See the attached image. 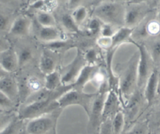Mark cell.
<instances>
[{"instance_id": "cell-39", "label": "cell", "mask_w": 160, "mask_h": 134, "mask_svg": "<svg viewBox=\"0 0 160 134\" xmlns=\"http://www.w3.org/2000/svg\"><path fill=\"white\" fill-rule=\"evenodd\" d=\"M11 48L10 43L4 38L0 36V53Z\"/></svg>"}, {"instance_id": "cell-36", "label": "cell", "mask_w": 160, "mask_h": 134, "mask_svg": "<svg viewBox=\"0 0 160 134\" xmlns=\"http://www.w3.org/2000/svg\"><path fill=\"white\" fill-rule=\"evenodd\" d=\"M114 28V27L111 25L102 23L99 31L101 36L104 37H111L116 31Z\"/></svg>"}, {"instance_id": "cell-21", "label": "cell", "mask_w": 160, "mask_h": 134, "mask_svg": "<svg viewBox=\"0 0 160 134\" xmlns=\"http://www.w3.org/2000/svg\"><path fill=\"white\" fill-rule=\"evenodd\" d=\"M73 46L74 44L71 41L66 39L57 40L55 41L45 43L44 44V47L46 49L56 53H59L62 51L69 49Z\"/></svg>"}, {"instance_id": "cell-30", "label": "cell", "mask_w": 160, "mask_h": 134, "mask_svg": "<svg viewBox=\"0 0 160 134\" xmlns=\"http://www.w3.org/2000/svg\"><path fill=\"white\" fill-rule=\"evenodd\" d=\"M146 33L150 36H156L160 33V24L157 19H152L148 22L145 26Z\"/></svg>"}, {"instance_id": "cell-4", "label": "cell", "mask_w": 160, "mask_h": 134, "mask_svg": "<svg viewBox=\"0 0 160 134\" xmlns=\"http://www.w3.org/2000/svg\"><path fill=\"white\" fill-rule=\"evenodd\" d=\"M137 63L133 58L128 64L118 80V88L121 95L128 100L136 91L137 85Z\"/></svg>"}, {"instance_id": "cell-25", "label": "cell", "mask_w": 160, "mask_h": 134, "mask_svg": "<svg viewBox=\"0 0 160 134\" xmlns=\"http://www.w3.org/2000/svg\"><path fill=\"white\" fill-rule=\"evenodd\" d=\"M57 5L58 2L54 1H37L33 2L31 6L39 11L51 13L57 7Z\"/></svg>"}, {"instance_id": "cell-22", "label": "cell", "mask_w": 160, "mask_h": 134, "mask_svg": "<svg viewBox=\"0 0 160 134\" xmlns=\"http://www.w3.org/2000/svg\"><path fill=\"white\" fill-rule=\"evenodd\" d=\"M22 123V120L18 116H14L5 127L0 130V134H20Z\"/></svg>"}, {"instance_id": "cell-16", "label": "cell", "mask_w": 160, "mask_h": 134, "mask_svg": "<svg viewBox=\"0 0 160 134\" xmlns=\"http://www.w3.org/2000/svg\"><path fill=\"white\" fill-rule=\"evenodd\" d=\"M133 28L122 26L119 28L114 33L111 38V49L118 48L121 44L129 41L131 36L133 33Z\"/></svg>"}, {"instance_id": "cell-45", "label": "cell", "mask_w": 160, "mask_h": 134, "mask_svg": "<svg viewBox=\"0 0 160 134\" xmlns=\"http://www.w3.org/2000/svg\"><path fill=\"white\" fill-rule=\"evenodd\" d=\"M158 116H159V121H160V108H159V112H158Z\"/></svg>"}, {"instance_id": "cell-23", "label": "cell", "mask_w": 160, "mask_h": 134, "mask_svg": "<svg viewBox=\"0 0 160 134\" xmlns=\"http://www.w3.org/2000/svg\"><path fill=\"white\" fill-rule=\"evenodd\" d=\"M125 115L122 111H119L112 119V130L113 134H121L125 125Z\"/></svg>"}, {"instance_id": "cell-26", "label": "cell", "mask_w": 160, "mask_h": 134, "mask_svg": "<svg viewBox=\"0 0 160 134\" xmlns=\"http://www.w3.org/2000/svg\"><path fill=\"white\" fill-rule=\"evenodd\" d=\"M61 23L64 28L69 32L77 33H79V26L76 23L71 14H65L61 18Z\"/></svg>"}, {"instance_id": "cell-9", "label": "cell", "mask_w": 160, "mask_h": 134, "mask_svg": "<svg viewBox=\"0 0 160 134\" xmlns=\"http://www.w3.org/2000/svg\"><path fill=\"white\" fill-rule=\"evenodd\" d=\"M149 9L143 3H132L126 7L124 16V26L133 28L141 22L146 16Z\"/></svg>"}, {"instance_id": "cell-8", "label": "cell", "mask_w": 160, "mask_h": 134, "mask_svg": "<svg viewBox=\"0 0 160 134\" xmlns=\"http://www.w3.org/2000/svg\"><path fill=\"white\" fill-rule=\"evenodd\" d=\"M50 114L29 120L26 126L27 133L46 134L50 130H52L54 127L57 125L58 115L52 117Z\"/></svg>"}, {"instance_id": "cell-10", "label": "cell", "mask_w": 160, "mask_h": 134, "mask_svg": "<svg viewBox=\"0 0 160 134\" xmlns=\"http://www.w3.org/2000/svg\"><path fill=\"white\" fill-rule=\"evenodd\" d=\"M119 106L120 101L116 92L109 90L103 104L102 121L108 119H112L114 116L120 111Z\"/></svg>"}, {"instance_id": "cell-15", "label": "cell", "mask_w": 160, "mask_h": 134, "mask_svg": "<svg viewBox=\"0 0 160 134\" xmlns=\"http://www.w3.org/2000/svg\"><path fill=\"white\" fill-rule=\"evenodd\" d=\"M31 26V21L28 17L19 16L12 23L9 29V33L16 36H26L30 31Z\"/></svg>"}, {"instance_id": "cell-27", "label": "cell", "mask_w": 160, "mask_h": 134, "mask_svg": "<svg viewBox=\"0 0 160 134\" xmlns=\"http://www.w3.org/2000/svg\"><path fill=\"white\" fill-rule=\"evenodd\" d=\"M24 86L30 94L44 88V85L38 77L32 76L26 80Z\"/></svg>"}, {"instance_id": "cell-1", "label": "cell", "mask_w": 160, "mask_h": 134, "mask_svg": "<svg viewBox=\"0 0 160 134\" xmlns=\"http://www.w3.org/2000/svg\"><path fill=\"white\" fill-rule=\"evenodd\" d=\"M126 6L117 1H104L94 10V17L101 23L114 27L124 26Z\"/></svg>"}, {"instance_id": "cell-18", "label": "cell", "mask_w": 160, "mask_h": 134, "mask_svg": "<svg viewBox=\"0 0 160 134\" xmlns=\"http://www.w3.org/2000/svg\"><path fill=\"white\" fill-rule=\"evenodd\" d=\"M56 62L54 58L44 50L42 53L39 59V67L41 71L46 75L56 70Z\"/></svg>"}, {"instance_id": "cell-33", "label": "cell", "mask_w": 160, "mask_h": 134, "mask_svg": "<svg viewBox=\"0 0 160 134\" xmlns=\"http://www.w3.org/2000/svg\"><path fill=\"white\" fill-rule=\"evenodd\" d=\"M14 106V103L2 92L0 91V108L2 111L11 110Z\"/></svg>"}, {"instance_id": "cell-24", "label": "cell", "mask_w": 160, "mask_h": 134, "mask_svg": "<svg viewBox=\"0 0 160 134\" xmlns=\"http://www.w3.org/2000/svg\"><path fill=\"white\" fill-rule=\"evenodd\" d=\"M36 20L41 27L56 26V20L51 13L38 11L36 14Z\"/></svg>"}, {"instance_id": "cell-31", "label": "cell", "mask_w": 160, "mask_h": 134, "mask_svg": "<svg viewBox=\"0 0 160 134\" xmlns=\"http://www.w3.org/2000/svg\"><path fill=\"white\" fill-rule=\"evenodd\" d=\"M126 134H149L148 125L146 121L138 123L128 130Z\"/></svg>"}, {"instance_id": "cell-29", "label": "cell", "mask_w": 160, "mask_h": 134, "mask_svg": "<svg viewBox=\"0 0 160 134\" xmlns=\"http://www.w3.org/2000/svg\"><path fill=\"white\" fill-rule=\"evenodd\" d=\"M18 59V66L22 67L28 64L32 58V51L29 48H22L20 51L17 53Z\"/></svg>"}, {"instance_id": "cell-32", "label": "cell", "mask_w": 160, "mask_h": 134, "mask_svg": "<svg viewBox=\"0 0 160 134\" xmlns=\"http://www.w3.org/2000/svg\"><path fill=\"white\" fill-rule=\"evenodd\" d=\"M84 58L86 64L97 65L96 63L98 61L99 54L96 49L94 48H90L84 53Z\"/></svg>"}, {"instance_id": "cell-42", "label": "cell", "mask_w": 160, "mask_h": 134, "mask_svg": "<svg viewBox=\"0 0 160 134\" xmlns=\"http://www.w3.org/2000/svg\"><path fill=\"white\" fill-rule=\"evenodd\" d=\"M157 21L159 22V24H160V8H159V10L158 11V18H157Z\"/></svg>"}, {"instance_id": "cell-7", "label": "cell", "mask_w": 160, "mask_h": 134, "mask_svg": "<svg viewBox=\"0 0 160 134\" xmlns=\"http://www.w3.org/2000/svg\"><path fill=\"white\" fill-rule=\"evenodd\" d=\"M86 64L84 58V53L78 49L74 59L60 72L61 83L64 86L72 85L81 70Z\"/></svg>"}, {"instance_id": "cell-19", "label": "cell", "mask_w": 160, "mask_h": 134, "mask_svg": "<svg viewBox=\"0 0 160 134\" xmlns=\"http://www.w3.org/2000/svg\"><path fill=\"white\" fill-rule=\"evenodd\" d=\"M62 86L61 83V76L60 72L54 70V71L45 75L44 87L51 91L56 90Z\"/></svg>"}, {"instance_id": "cell-20", "label": "cell", "mask_w": 160, "mask_h": 134, "mask_svg": "<svg viewBox=\"0 0 160 134\" xmlns=\"http://www.w3.org/2000/svg\"><path fill=\"white\" fill-rule=\"evenodd\" d=\"M146 48L155 69L159 70L160 68V38L153 41Z\"/></svg>"}, {"instance_id": "cell-11", "label": "cell", "mask_w": 160, "mask_h": 134, "mask_svg": "<svg viewBox=\"0 0 160 134\" xmlns=\"http://www.w3.org/2000/svg\"><path fill=\"white\" fill-rule=\"evenodd\" d=\"M159 88V70L154 69L144 86V98L148 106L156 98Z\"/></svg>"}, {"instance_id": "cell-34", "label": "cell", "mask_w": 160, "mask_h": 134, "mask_svg": "<svg viewBox=\"0 0 160 134\" xmlns=\"http://www.w3.org/2000/svg\"><path fill=\"white\" fill-rule=\"evenodd\" d=\"M101 22L97 18H94L90 21L88 24V30L91 34H96L100 31L101 26H102Z\"/></svg>"}, {"instance_id": "cell-3", "label": "cell", "mask_w": 160, "mask_h": 134, "mask_svg": "<svg viewBox=\"0 0 160 134\" xmlns=\"http://www.w3.org/2000/svg\"><path fill=\"white\" fill-rule=\"evenodd\" d=\"M129 42L133 43L139 49V55L137 63V85L138 87L141 88L144 86L155 68L146 46L135 42L131 38Z\"/></svg>"}, {"instance_id": "cell-40", "label": "cell", "mask_w": 160, "mask_h": 134, "mask_svg": "<svg viewBox=\"0 0 160 134\" xmlns=\"http://www.w3.org/2000/svg\"><path fill=\"white\" fill-rule=\"evenodd\" d=\"M8 22V18L0 13V31H4L7 28Z\"/></svg>"}, {"instance_id": "cell-12", "label": "cell", "mask_w": 160, "mask_h": 134, "mask_svg": "<svg viewBox=\"0 0 160 134\" xmlns=\"http://www.w3.org/2000/svg\"><path fill=\"white\" fill-rule=\"evenodd\" d=\"M99 70L98 65L86 64L73 83L72 88L79 91H83L85 86L91 81L94 76Z\"/></svg>"}, {"instance_id": "cell-35", "label": "cell", "mask_w": 160, "mask_h": 134, "mask_svg": "<svg viewBox=\"0 0 160 134\" xmlns=\"http://www.w3.org/2000/svg\"><path fill=\"white\" fill-rule=\"evenodd\" d=\"M96 43L98 46L102 49H109L111 47V38L100 36L97 39Z\"/></svg>"}, {"instance_id": "cell-14", "label": "cell", "mask_w": 160, "mask_h": 134, "mask_svg": "<svg viewBox=\"0 0 160 134\" xmlns=\"http://www.w3.org/2000/svg\"><path fill=\"white\" fill-rule=\"evenodd\" d=\"M0 65L8 73L14 72L19 67L17 53L11 48L0 53Z\"/></svg>"}, {"instance_id": "cell-5", "label": "cell", "mask_w": 160, "mask_h": 134, "mask_svg": "<svg viewBox=\"0 0 160 134\" xmlns=\"http://www.w3.org/2000/svg\"><path fill=\"white\" fill-rule=\"evenodd\" d=\"M59 108L57 103V100L46 101L39 102H33L26 104L22 107L18 116L21 120H31L44 115L50 114Z\"/></svg>"}, {"instance_id": "cell-38", "label": "cell", "mask_w": 160, "mask_h": 134, "mask_svg": "<svg viewBox=\"0 0 160 134\" xmlns=\"http://www.w3.org/2000/svg\"><path fill=\"white\" fill-rule=\"evenodd\" d=\"M14 117L11 114L4 113V111H0V130L5 127Z\"/></svg>"}, {"instance_id": "cell-43", "label": "cell", "mask_w": 160, "mask_h": 134, "mask_svg": "<svg viewBox=\"0 0 160 134\" xmlns=\"http://www.w3.org/2000/svg\"><path fill=\"white\" fill-rule=\"evenodd\" d=\"M56 126H57V125H56V126L54 127V128L52 129V134H57V130H56Z\"/></svg>"}, {"instance_id": "cell-13", "label": "cell", "mask_w": 160, "mask_h": 134, "mask_svg": "<svg viewBox=\"0 0 160 134\" xmlns=\"http://www.w3.org/2000/svg\"><path fill=\"white\" fill-rule=\"evenodd\" d=\"M0 91L13 103L19 98V85L16 80L8 75L0 79Z\"/></svg>"}, {"instance_id": "cell-17", "label": "cell", "mask_w": 160, "mask_h": 134, "mask_svg": "<svg viewBox=\"0 0 160 134\" xmlns=\"http://www.w3.org/2000/svg\"><path fill=\"white\" fill-rule=\"evenodd\" d=\"M39 38L45 43L65 39L61 32L56 26L41 27L39 31Z\"/></svg>"}, {"instance_id": "cell-44", "label": "cell", "mask_w": 160, "mask_h": 134, "mask_svg": "<svg viewBox=\"0 0 160 134\" xmlns=\"http://www.w3.org/2000/svg\"><path fill=\"white\" fill-rule=\"evenodd\" d=\"M160 85V68L159 70V86Z\"/></svg>"}, {"instance_id": "cell-37", "label": "cell", "mask_w": 160, "mask_h": 134, "mask_svg": "<svg viewBox=\"0 0 160 134\" xmlns=\"http://www.w3.org/2000/svg\"><path fill=\"white\" fill-rule=\"evenodd\" d=\"M112 119H108L102 122L99 134H113L112 130Z\"/></svg>"}, {"instance_id": "cell-28", "label": "cell", "mask_w": 160, "mask_h": 134, "mask_svg": "<svg viewBox=\"0 0 160 134\" xmlns=\"http://www.w3.org/2000/svg\"><path fill=\"white\" fill-rule=\"evenodd\" d=\"M88 14V12L86 7L83 6H79L73 11L71 15L76 23L79 26L86 19Z\"/></svg>"}, {"instance_id": "cell-6", "label": "cell", "mask_w": 160, "mask_h": 134, "mask_svg": "<svg viewBox=\"0 0 160 134\" xmlns=\"http://www.w3.org/2000/svg\"><path fill=\"white\" fill-rule=\"evenodd\" d=\"M109 90H100L94 100L92 108L88 116V133L99 134L102 122V114L103 104Z\"/></svg>"}, {"instance_id": "cell-41", "label": "cell", "mask_w": 160, "mask_h": 134, "mask_svg": "<svg viewBox=\"0 0 160 134\" xmlns=\"http://www.w3.org/2000/svg\"><path fill=\"white\" fill-rule=\"evenodd\" d=\"M9 73H8L2 68V66L0 65V79L2 78V77L8 75Z\"/></svg>"}, {"instance_id": "cell-2", "label": "cell", "mask_w": 160, "mask_h": 134, "mask_svg": "<svg viewBox=\"0 0 160 134\" xmlns=\"http://www.w3.org/2000/svg\"><path fill=\"white\" fill-rule=\"evenodd\" d=\"M96 95L97 93H86L71 88L62 94L57 100V103L61 109L73 105L80 106L88 116Z\"/></svg>"}]
</instances>
